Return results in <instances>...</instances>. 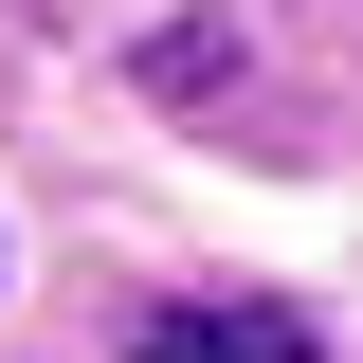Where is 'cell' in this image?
Returning <instances> with one entry per match:
<instances>
[{"label": "cell", "mask_w": 363, "mask_h": 363, "mask_svg": "<svg viewBox=\"0 0 363 363\" xmlns=\"http://www.w3.org/2000/svg\"><path fill=\"white\" fill-rule=\"evenodd\" d=\"M128 363H327V345H309L291 309H272V291H182V309L145 327Z\"/></svg>", "instance_id": "6da1fadb"}]
</instances>
